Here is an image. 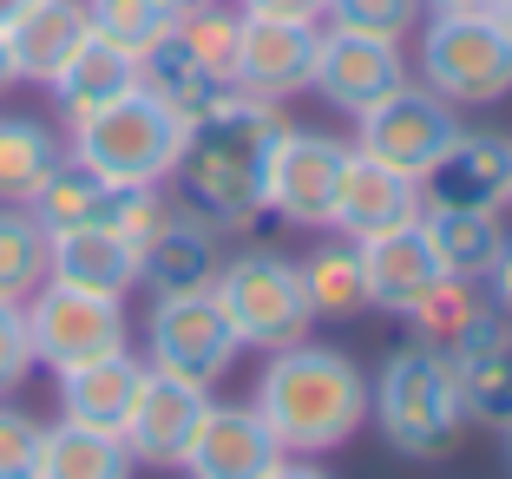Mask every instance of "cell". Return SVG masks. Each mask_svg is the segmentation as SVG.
Masks as SVG:
<instances>
[{
    "label": "cell",
    "mask_w": 512,
    "mask_h": 479,
    "mask_svg": "<svg viewBox=\"0 0 512 479\" xmlns=\"http://www.w3.org/2000/svg\"><path fill=\"white\" fill-rule=\"evenodd\" d=\"M158 7H165L171 20H184V14H191V7H211V0H158Z\"/></svg>",
    "instance_id": "41"
},
{
    "label": "cell",
    "mask_w": 512,
    "mask_h": 479,
    "mask_svg": "<svg viewBox=\"0 0 512 479\" xmlns=\"http://www.w3.org/2000/svg\"><path fill=\"white\" fill-rule=\"evenodd\" d=\"M132 86H138V60L125 53V46L99 40V33H86V40H79L73 53H66V66H60V73L46 79V92L60 99L66 125H79L86 112H99V105L125 99Z\"/></svg>",
    "instance_id": "23"
},
{
    "label": "cell",
    "mask_w": 512,
    "mask_h": 479,
    "mask_svg": "<svg viewBox=\"0 0 512 479\" xmlns=\"http://www.w3.org/2000/svg\"><path fill=\"white\" fill-rule=\"evenodd\" d=\"M421 230L434 243L440 270L460 276V283H486L493 263L506 256V230H499V210H453V204H421Z\"/></svg>",
    "instance_id": "24"
},
{
    "label": "cell",
    "mask_w": 512,
    "mask_h": 479,
    "mask_svg": "<svg viewBox=\"0 0 512 479\" xmlns=\"http://www.w3.org/2000/svg\"><path fill=\"white\" fill-rule=\"evenodd\" d=\"M493 296H486L480 283H460V276H440L434 289H427L421 302H414V309H407V329L421 335L427 348H440V355H447V348H460L467 342L473 329H486V322H493Z\"/></svg>",
    "instance_id": "26"
},
{
    "label": "cell",
    "mask_w": 512,
    "mask_h": 479,
    "mask_svg": "<svg viewBox=\"0 0 512 479\" xmlns=\"http://www.w3.org/2000/svg\"><path fill=\"white\" fill-rule=\"evenodd\" d=\"M211 296L217 309L230 315L243 348H289V342H309V283H302V263L276 250H243L230 263H217L211 276Z\"/></svg>",
    "instance_id": "5"
},
{
    "label": "cell",
    "mask_w": 512,
    "mask_h": 479,
    "mask_svg": "<svg viewBox=\"0 0 512 479\" xmlns=\"http://www.w3.org/2000/svg\"><path fill=\"white\" fill-rule=\"evenodd\" d=\"M27 335H33V361H46L60 375V368H79V361H99L112 348H125L132 329H125L119 296H92V289L46 276L27 296Z\"/></svg>",
    "instance_id": "9"
},
{
    "label": "cell",
    "mask_w": 512,
    "mask_h": 479,
    "mask_svg": "<svg viewBox=\"0 0 512 479\" xmlns=\"http://www.w3.org/2000/svg\"><path fill=\"white\" fill-rule=\"evenodd\" d=\"M493 14H499V27H506V33H512V0H499Z\"/></svg>",
    "instance_id": "43"
},
{
    "label": "cell",
    "mask_w": 512,
    "mask_h": 479,
    "mask_svg": "<svg viewBox=\"0 0 512 479\" xmlns=\"http://www.w3.org/2000/svg\"><path fill=\"white\" fill-rule=\"evenodd\" d=\"M427 204H453V210H499L512 197V138H493V132H467L447 145L434 171L421 178Z\"/></svg>",
    "instance_id": "16"
},
{
    "label": "cell",
    "mask_w": 512,
    "mask_h": 479,
    "mask_svg": "<svg viewBox=\"0 0 512 479\" xmlns=\"http://www.w3.org/2000/svg\"><path fill=\"white\" fill-rule=\"evenodd\" d=\"M276 138H283V112L270 99H250L230 86L191 125L184 158L171 171L184 191V210H197L217 230H250L263 217V165H270Z\"/></svg>",
    "instance_id": "1"
},
{
    "label": "cell",
    "mask_w": 512,
    "mask_h": 479,
    "mask_svg": "<svg viewBox=\"0 0 512 479\" xmlns=\"http://www.w3.org/2000/svg\"><path fill=\"white\" fill-rule=\"evenodd\" d=\"M33 375V335H27V302L0 296V394H14Z\"/></svg>",
    "instance_id": "35"
},
{
    "label": "cell",
    "mask_w": 512,
    "mask_h": 479,
    "mask_svg": "<svg viewBox=\"0 0 512 479\" xmlns=\"http://www.w3.org/2000/svg\"><path fill=\"white\" fill-rule=\"evenodd\" d=\"M486 296H493L499 315H512V243H506V256L493 263V276H486Z\"/></svg>",
    "instance_id": "37"
},
{
    "label": "cell",
    "mask_w": 512,
    "mask_h": 479,
    "mask_svg": "<svg viewBox=\"0 0 512 479\" xmlns=\"http://www.w3.org/2000/svg\"><path fill=\"white\" fill-rule=\"evenodd\" d=\"M256 479H329V473H322V466H309V460H289V453H276V460L263 466Z\"/></svg>",
    "instance_id": "38"
},
{
    "label": "cell",
    "mask_w": 512,
    "mask_h": 479,
    "mask_svg": "<svg viewBox=\"0 0 512 479\" xmlns=\"http://www.w3.org/2000/svg\"><path fill=\"white\" fill-rule=\"evenodd\" d=\"M217 224H204L197 210L171 204L165 224L138 243V289L151 296H184V289H211L217 276Z\"/></svg>",
    "instance_id": "14"
},
{
    "label": "cell",
    "mask_w": 512,
    "mask_h": 479,
    "mask_svg": "<svg viewBox=\"0 0 512 479\" xmlns=\"http://www.w3.org/2000/svg\"><path fill=\"white\" fill-rule=\"evenodd\" d=\"M46 283V230L27 204H0V296L27 302Z\"/></svg>",
    "instance_id": "30"
},
{
    "label": "cell",
    "mask_w": 512,
    "mask_h": 479,
    "mask_svg": "<svg viewBox=\"0 0 512 479\" xmlns=\"http://www.w3.org/2000/svg\"><path fill=\"white\" fill-rule=\"evenodd\" d=\"M171 40H178L217 86H237V46H243V14L237 7H217V0L211 7H191V14L171 27Z\"/></svg>",
    "instance_id": "29"
},
{
    "label": "cell",
    "mask_w": 512,
    "mask_h": 479,
    "mask_svg": "<svg viewBox=\"0 0 512 479\" xmlns=\"http://www.w3.org/2000/svg\"><path fill=\"white\" fill-rule=\"evenodd\" d=\"M421 7H434V14H493L499 0H421Z\"/></svg>",
    "instance_id": "39"
},
{
    "label": "cell",
    "mask_w": 512,
    "mask_h": 479,
    "mask_svg": "<svg viewBox=\"0 0 512 479\" xmlns=\"http://www.w3.org/2000/svg\"><path fill=\"white\" fill-rule=\"evenodd\" d=\"M40 420L0 407V479H40Z\"/></svg>",
    "instance_id": "34"
},
{
    "label": "cell",
    "mask_w": 512,
    "mask_h": 479,
    "mask_svg": "<svg viewBox=\"0 0 512 479\" xmlns=\"http://www.w3.org/2000/svg\"><path fill=\"white\" fill-rule=\"evenodd\" d=\"M145 348L158 375H178L191 388H217L230 375V361H237V329H230V315L217 309L211 289H184V296H158L145 315Z\"/></svg>",
    "instance_id": "7"
},
{
    "label": "cell",
    "mask_w": 512,
    "mask_h": 479,
    "mask_svg": "<svg viewBox=\"0 0 512 479\" xmlns=\"http://www.w3.org/2000/svg\"><path fill=\"white\" fill-rule=\"evenodd\" d=\"M362 158H375V165H388V171H401V178H414L421 184L427 171L447 158V145L460 138V119H453V105L440 99V92H427V86H414L407 79L401 92H388L381 105H368L362 112Z\"/></svg>",
    "instance_id": "10"
},
{
    "label": "cell",
    "mask_w": 512,
    "mask_h": 479,
    "mask_svg": "<svg viewBox=\"0 0 512 479\" xmlns=\"http://www.w3.org/2000/svg\"><path fill=\"white\" fill-rule=\"evenodd\" d=\"M86 27L99 33V40L125 46L132 60H145L151 46H158L171 27H178V20H171L158 0H86Z\"/></svg>",
    "instance_id": "32"
},
{
    "label": "cell",
    "mask_w": 512,
    "mask_h": 479,
    "mask_svg": "<svg viewBox=\"0 0 512 479\" xmlns=\"http://www.w3.org/2000/svg\"><path fill=\"white\" fill-rule=\"evenodd\" d=\"M14 86V53H7V33H0V92Z\"/></svg>",
    "instance_id": "40"
},
{
    "label": "cell",
    "mask_w": 512,
    "mask_h": 479,
    "mask_svg": "<svg viewBox=\"0 0 512 479\" xmlns=\"http://www.w3.org/2000/svg\"><path fill=\"white\" fill-rule=\"evenodd\" d=\"M447 375H453V394H460L467 420L506 434L512 427V322L506 315H493L460 348H447Z\"/></svg>",
    "instance_id": "17"
},
{
    "label": "cell",
    "mask_w": 512,
    "mask_h": 479,
    "mask_svg": "<svg viewBox=\"0 0 512 479\" xmlns=\"http://www.w3.org/2000/svg\"><path fill=\"white\" fill-rule=\"evenodd\" d=\"M421 86L447 105H499L512 92V33L499 14H434L421 27Z\"/></svg>",
    "instance_id": "6"
},
{
    "label": "cell",
    "mask_w": 512,
    "mask_h": 479,
    "mask_svg": "<svg viewBox=\"0 0 512 479\" xmlns=\"http://www.w3.org/2000/svg\"><path fill=\"white\" fill-rule=\"evenodd\" d=\"M414 217H421V184L355 151L348 171H342V197H335L329 230H342L348 243H368V237H381V230L414 224Z\"/></svg>",
    "instance_id": "19"
},
{
    "label": "cell",
    "mask_w": 512,
    "mask_h": 479,
    "mask_svg": "<svg viewBox=\"0 0 512 479\" xmlns=\"http://www.w3.org/2000/svg\"><path fill=\"white\" fill-rule=\"evenodd\" d=\"M60 165L66 145L40 119H0V204H33Z\"/></svg>",
    "instance_id": "28"
},
{
    "label": "cell",
    "mask_w": 512,
    "mask_h": 479,
    "mask_svg": "<svg viewBox=\"0 0 512 479\" xmlns=\"http://www.w3.org/2000/svg\"><path fill=\"white\" fill-rule=\"evenodd\" d=\"M66 132H73V151H66V158L86 165L92 178H106V184H165L171 171H178V158H184L191 125H184L165 99H151L145 86H132L125 99L86 112V119L66 125Z\"/></svg>",
    "instance_id": "3"
},
{
    "label": "cell",
    "mask_w": 512,
    "mask_h": 479,
    "mask_svg": "<svg viewBox=\"0 0 512 479\" xmlns=\"http://www.w3.org/2000/svg\"><path fill=\"white\" fill-rule=\"evenodd\" d=\"M355 256H362L368 309H394V315H407L427 289L440 283V276H447V270H440V256H434V243H427V230H421V217L401 224V230H381V237L355 243Z\"/></svg>",
    "instance_id": "18"
},
{
    "label": "cell",
    "mask_w": 512,
    "mask_h": 479,
    "mask_svg": "<svg viewBox=\"0 0 512 479\" xmlns=\"http://www.w3.org/2000/svg\"><path fill=\"white\" fill-rule=\"evenodd\" d=\"M276 453H283V447H276V434L263 427V414H256V407L211 401L178 466L191 479H256L263 466L276 460Z\"/></svg>",
    "instance_id": "15"
},
{
    "label": "cell",
    "mask_w": 512,
    "mask_h": 479,
    "mask_svg": "<svg viewBox=\"0 0 512 479\" xmlns=\"http://www.w3.org/2000/svg\"><path fill=\"white\" fill-rule=\"evenodd\" d=\"M211 407V388H191L178 375H158L145 368V388H138L132 414H125V447H132V466H178L184 447H191L197 420Z\"/></svg>",
    "instance_id": "13"
},
{
    "label": "cell",
    "mask_w": 512,
    "mask_h": 479,
    "mask_svg": "<svg viewBox=\"0 0 512 479\" xmlns=\"http://www.w3.org/2000/svg\"><path fill=\"white\" fill-rule=\"evenodd\" d=\"M138 86H145L151 99H165L184 125H197V119H204V112H211V105L230 92V86H217V79L204 73V66H197L178 40H171V33L151 46L145 60H138Z\"/></svg>",
    "instance_id": "27"
},
{
    "label": "cell",
    "mask_w": 512,
    "mask_h": 479,
    "mask_svg": "<svg viewBox=\"0 0 512 479\" xmlns=\"http://www.w3.org/2000/svg\"><path fill=\"white\" fill-rule=\"evenodd\" d=\"M20 7H27V0H0V27H7V20H14Z\"/></svg>",
    "instance_id": "42"
},
{
    "label": "cell",
    "mask_w": 512,
    "mask_h": 479,
    "mask_svg": "<svg viewBox=\"0 0 512 479\" xmlns=\"http://www.w3.org/2000/svg\"><path fill=\"white\" fill-rule=\"evenodd\" d=\"M322 20H329V27L401 40L407 27H421V0H322Z\"/></svg>",
    "instance_id": "33"
},
{
    "label": "cell",
    "mask_w": 512,
    "mask_h": 479,
    "mask_svg": "<svg viewBox=\"0 0 512 479\" xmlns=\"http://www.w3.org/2000/svg\"><path fill=\"white\" fill-rule=\"evenodd\" d=\"M348 158H355V151H348L342 138L283 125V138L270 145V165H263V210H276V217L296 224V230H329Z\"/></svg>",
    "instance_id": "8"
},
{
    "label": "cell",
    "mask_w": 512,
    "mask_h": 479,
    "mask_svg": "<svg viewBox=\"0 0 512 479\" xmlns=\"http://www.w3.org/2000/svg\"><path fill=\"white\" fill-rule=\"evenodd\" d=\"M256 414L283 453H329L368 420V381L342 348L289 342L270 348V368L256 381Z\"/></svg>",
    "instance_id": "2"
},
{
    "label": "cell",
    "mask_w": 512,
    "mask_h": 479,
    "mask_svg": "<svg viewBox=\"0 0 512 479\" xmlns=\"http://www.w3.org/2000/svg\"><path fill=\"white\" fill-rule=\"evenodd\" d=\"M407 86V53L401 40H381V33H355V27H329L316 33V66H309V92L362 119L368 105H381L388 92Z\"/></svg>",
    "instance_id": "11"
},
{
    "label": "cell",
    "mask_w": 512,
    "mask_h": 479,
    "mask_svg": "<svg viewBox=\"0 0 512 479\" xmlns=\"http://www.w3.org/2000/svg\"><path fill=\"white\" fill-rule=\"evenodd\" d=\"M138 388H145V361H132V348H112V355H99V361L60 368V414L119 434L132 401H138Z\"/></svg>",
    "instance_id": "22"
},
{
    "label": "cell",
    "mask_w": 512,
    "mask_h": 479,
    "mask_svg": "<svg viewBox=\"0 0 512 479\" xmlns=\"http://www.w3.org/2000/svg\"><path fill=\"white\" fill-rule=\"evenodd\" d=\"M46 276L125 302V289H138V243L119 237V230H106V224L53 230V237H46Z\"/></svg>",
    "instance_id": "20"
},
{
    "label": "cell",
    "mask_w": 512,
    "mask_h": 479,
    "mask_svg": "<svg viewBox=\"0 0 512 479\" xmlns=\"http://www.w3.org/2000/svg\"><path fill=\"white\" fill-rule=\"evenodd\" d=\"M302 283H309V309L329 315V322H348V315L368 309V283H362V256H355V243L316 250L309 263H302Z\"/></svg>",
    "instance_id": "31"
},
{
    "label": "cell",
    "mask_w": 512,
    "mask_h": 479,
    "mask_svg": "<svg viewBox=\"0 0 512 479\" xmlns=\"http://www.w3.org/2000/svg\"><path fill=\"white\" fill-rule=\"evenodd\" d=\"M0 33H7V53H14V79L46 86L92 27H86V0H27Z\"/></svg>",
    "instance_id": "21"
},
{
    "label": "cell",
    "mask_w": 512,
    "mask_h": 479,
    "mask_svg": "<svg viewBox=\"0 0 512 479\" xmlns=\"http://www.w3.org/2000/svg\"><path fill=\"white\" fill-rule=\"evenodd\" d=\"M243 14V7H237ZM309 66H316V20H270L243 14V46H237V92L250 99H296L309 92Z\"/></svg>",
    "instance_id": "12"
},
{
    "label": "cell",
    "mask_w": 512,
    "mask_h": 479,
    "mask_svg": "<svg viewBox=\"0 0 512 479\" xmlns=\"http://www.w3.org/2000/svg\"><path fill=\"white\" fill-rule=\"evenodd\" d=\"M506 322H512V315H506Z\"/></svg>",
    "instance_id": "45"
},
{
    "label": "cell",
    "mask_w": 512,
    "mask_h": 479,
    "mask_svg": "<svg viewBox=\"0 0 512 479\" xmlns=\"http://www.w3.org/2000/svg\"><path fill=\"white\" fill-rule=\"evenodd\" d=\"M40 479H132V447L112 427L66 420L40 434Z\"/></svg>",
    "instance_id": "25"
},
{
    "label": "cell",
    "mask_w": 512,
    "mask_h": 479,
    "mask_svg": "<svg viewBox=\"0 0 512 479\" xmlns=\"http://www.w3.org/2000/svg\"><path fill=\"white\" fill-rule=\"evenodd\" d=\"M506 204H512V197H506Z\"/></svg>",
    "instance_id": "46"
},
{
    "label": "cell",
    "mask_w": 512,
    "mask_h": 479,
    "mask_svg": "<svg viewBox=\"0 0 512 479\" xmlns=\"http://www.w3.org/2000/svg\"><path fill=\"white\" fill-rule=\"evenodd\" d=\"M368 414L381 420V434L401 460H447L460 447V427H467V407L453 394L447 355L427 342L388 355L381 381L368 388Z\"/></svg>",
    "instance_id": "4"
},
{
    "label": "cell",
    "mask_w": 512,
    "mask_h": 479,
    "mask_svg": "<svg viewBox=\"0 0 512 479\" xmlns=\"http://www.w3.org/2000/svg\"><path fill=\"white\" fill-rule=\"evenodd\" d=\"M506 460H512V427H506Z\"/></svg>",
    "instance_id": "44"
},
{
    "label": "cell",
    "mask_w": 512,
    "mask_h": 479,
    "mask_svg": "<svg viewBox=\"0 0 512 479\" xmlns=\"http://www.w3.org/2000/svg\"><path fill=\"white\" fill-rule=\"evenodd\" d=\"M243 14H270V20H322V0H237Z\"/></svg>",
    "instance_id": "36"
}]
</instances>
